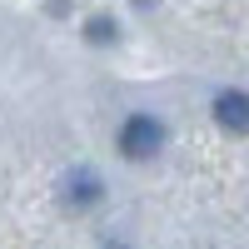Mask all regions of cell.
<instances>
[{"instance_id": "cell-3", "label": "cell", "mask_w": 249, "mask_h": 249, "mask_svg": "<svg viewBox=\"0 0 249 249\" xmlns=\"http://www.w3.org/2000/svg\"><path fill=\"white\" fill-rule=\"evenodd\" d=\"M65 199L75 204V210H80V204H95V199H100V179H95L90 170H75V175L65 179Z\"/></svg>"}, {"instance_id": "cell-2", "label": "cell", "mask_w": 249, "mask_h": 249, "mask_svg": "<svg viewBox=\"0 0 249 249\" xmlns=\"http://www.w3.org/2000/svg\"><path fill=\"white\" fill-rule=\"evenodd\" d=\"M214 124L230 135H249V90H224L214 100Z\"/></svg>"}, {"instance_id": "cell-4", "label": "cell", "mask_w": 249, "mask_h": 249, "mask_svg": "<svg viewBox=\"0 0 249 249\" xmlns=\"http://www.w3.org/2000/svg\"><path fill=\"white\" fill-rule=\"evenodd\" d=\"M90 40H115L120 30H115V20H90V30H85Z\"/></svg>"}, {"instance_id": "cell-1", "label": "cell", "mask_w": 249, "mask_h": 249, "mask_svg": "<svg viewBox=\"0 0 249 249\" xmlns=\"http://www.w3.org/2000/svg\"><path fill=\"white\" fill-rule=\"evenodd\" d=\"M160 144H164V124L155 115H130V120H124V130H120L124 160H155Z\"/></svg>"}]
</instances>
